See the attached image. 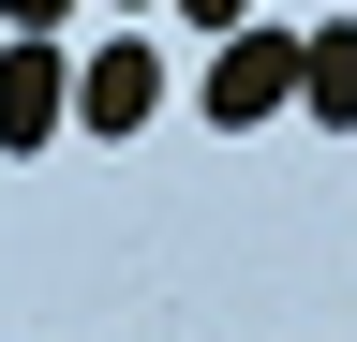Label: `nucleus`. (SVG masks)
Here are the masks:
<instances>
[{"instance_id": "2", "label": "nucleus", "mask_w": 357, "mask_h": 342, "mask_svg": "<svg viewBox=\"0 0 357 342\" xmlns=\"http://www.w3.org/2000/svg\"><path fill=\"white\" fill-rule=\"evenodd\" d=\"M60 119H75V60L45 30H0V149H45Z\"/></svg>"}, {"instance_id": "4", "label": "nucleus", "mask_w": 357, "mask_h": 342, "mask_svg": "<svg viewBox=\"0 0 357 342\" xmlns=\"http://www.w3.org/2000/svg\"><path fill=\"white\" fill-rule=\"evenodd\" d=\"M298 104H312V119H342V134H357V15H342V30H312V45H298Z\"/></svg>"}, {"instance_id": "3", "label": "nucleus", "mask_w": 357, "mask_h": 342, "mask_svg": "<svg viewBox=\"0 0 357 342\" xmlns=\"http://www.w3.org/2000/svg\"><path fill=\"white\" fill-rule=\"evenodd\" d=\"M149 104H164V60H149V45H105V60H75V119H89V134H134Z\"/></svg>"}, {"instance_id": "5", "label": "nucleus", "mask_w": 357, "mask_h": 342, "mask_svg": "<svg viewBox=\"0 0 357 342\" xmlns=\"http://www.w3.org/2000/svg\"><path fill=\"white\" fill-rule=\"evenodd\" d=\"M75 15V0H0V30H60Z\"/></svg>"}, {"instance_id": "1", "label": "nucleus", "mask_w": 357, "mask_h": 342, "mask_svg": "<svg viewBox=\"0 0 357 342\" xmlns=\"http://www.w3.org/2000/svg\"><path fill=\"white\" fill-rule=\"evenodd\" d=\"M194 104L223 119V134H253V119H283L298 104V30H208V75H194Z\"/></svg>"}, {"instance_id": "6", "label": "nucleus", "mask_w": 357, "mask_h": 342, "mask_svg": "<svg viewBox=\"0 0 357 342\" xmlns=\"http://www.w3.org/2000/svg\"><path fill=\"white\" fill-rule=\"evenodd\" d=\"M178 15H194V30H238V15H253V0H178Z\"/></svg>"}]
</instances>
